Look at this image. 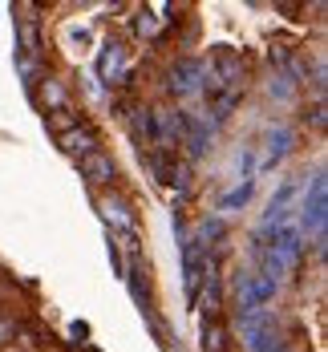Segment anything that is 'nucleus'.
Here are the masks:
<instances>
[{
	"label": "nucleus",
	"mask_w": 328,
	"mask_h": 352,
	"mask_svg": "<svg viewBox=\"0 0 328 352\" xmlns=\"http://www.w3.org/2000/svg\"><path fill=\"white\" fill-rule=\"evenodd\" d=\"M150 171L158 175V182H166V186H175V190H183L187 178H190V171L183 162H175V158H150Z\"/></svg>",
	"instance_id": "nucleus-13"
},
{
	"label": "nucleus",
	"mask_w": 328,
	"mask_h": 352,
	"mask_svg": "<svg viewBox=\"0 0 328 352\" xmlns=\"http://www.w3.org/2000/svg\"><path fill=\"white\" fill-rule=\"evenodd\" d=\"M134 33H138V37H154V33H158V21H154L150 12H138V16H134Z\"/></svg>",
	"instance_id": "nucleus-20"
},
{
	"label": "nucleus",
	"mask_w": 328,
	"mask_h": 352,
	"mask_svg": "<svg viewBox=\"0 0 328 352\" xmlns=\"http://www.w3.org/2000/svg\"><path fill=\"white\" fill-rule=\"evenodd\" d=\"M300 194H304V178L292 175L283 178L280 186H276V194L268 199V211H264V219H260V235H268V231H276L283 223L296 219V203H300Z\"/></svg>",
	"instance_id": "nucleus-3"
},
{
	"label": "nucleus",
	"mask_w": 328,
	"mask_h": 352,
	"mask_svg": "<svg viewBox=\"0 0 328 352\" xmlns=\"http://www.w3.org/2000/svg\"><path fill=\"white\" fill-rule=\"evenodd\" d=\"M239 328H243V344L247 352H288L283 349V336L276 328V312L272 308H255L239 316Z\"/></svg>",
	"instance_id": "nucleus-2"
},
{
	"label": "nucleus",
	"mask_w": 328,
	"mask_h": 352,
	"mask_svg": "<svg viewBox=\"0 0 328 352\" xmlns=\"http://www.w3.org/2000/svg\"><path fill=\"white\" fill-rule=\"evenodd\" d=\"M81 175L90 178V182H110V178H118V166H114V158H105L101 150H94V154H86L81 158Z\"/></svg>",
	"instance_id": "nucleus-14"
},
{
	"label": "nucleus",
	"mask_w": 328,
	"mask_h": 352,
	"mask_svg": "<svg viewBox=\"0 0 328 352\" xmlns=\"http://www.w3.org/2000/svg\"><path fill=\"white\" fill-rule=\"evenodd\" d=\"M97 211H101V219L110 223V231H114V235H134V211H130L122 199L101 194V199H97Z\"/></svg>",
	"instance_id": "nucleus-11"
},
{
	"label": "nucleus",
	"mask_w": 328,
	"mask_h": 352,
	"mask_svg": "<svg viewBox=\"0 0 328 352\" xmlns=\"http://www.w3.org/2000/svg\"><path fill=\"white\" fill-rule=\"evenodd\" d=\"M308 186V194L300 199V207H296V227H300V235L304 239H316V251H325V223H328V186H325V175L316 171L312 182H304Z\"/></svg>",
	"instance_id": "nucleus-1"
},
{
	"label": "nucleus",
	"mask_w": 328,
	"mask_h": 352,
	"mask_svg": "<svg viewBox=\"0 0 328 352\" xmlns=\"http://www.w3.org/2000/svg\"><path fill=\"white\" fill-rule=\"evenodd\" d=\"M203 81H207V61H203V57H183V61L171 69L166 89H171L175 97H194V93H203Z\"/></svg>",
	"instance_id": "nucleus-5"
},
{
	"label": "nucleus",
	"mask_w": 328,
	"mask_h": 352,
	"mask_svg": "<svg viewBox=\"0 0 328 352\" xmlns=\"http://www.w3.org/2000/svg\"><path fill=\"white\" fill-rule=\"evenodd\" d=\"M97 77L105 86H122V77H126V49L118 41L101 45V53H97Z\"/></svg>",
	"instance_id": "nucleus-10"
},
{
	"label": "nucleus",
	"mask_w": 328,
	"mask_h": 352,
	"mask_svg": "<svg viewBox=\"0 0 328 352\" xmlns=\"http://www.w3.org/2000/svg\"><path fill=\"white\" fill-rule=\"evenodd\" d=\"M292 89H296V81H292V77H288V73H276V77H272V97H292Z\"/></svg>",
	"instance_id": "nucleus-21"
},
{
	"label": "nucleus",
	"mask_w": 328,
	"mask_h": 352,
	"mask_svg": "<svg viewBox=\"0 0 328 352\" xmlns=\"http://www.w3.org/2000/svg\"><path fill=\"white\" fill-rule=\"evenodd\" d=\"M150 142L162 154H175V146L183 142V114L179 110H150Z\"/></svg>",
	"instance_id": "nucleus-7"
},
{
	"label": "nucleus",
	"mask_w": 328,
	"mask_h": 352,
	"mask_svg": "<svg viewBox=\"0 0 328 352\" xmlns=\"http://www.w3.org/2000/svg\"><path fill=\"white\" fill-rule=\"evenodd\" d=\"M130 134H134V142H150V110H138L134 114V122H130Z\"/></svg>",
	"instance_id": "nucleus-18"
},
{
	"label": "nucleus",
	"mask_w": 328,
	"mask_h": 352,
	"mask_svg": "<svg viewBox=\"0 0 328 352\" xmlns=\"http://www.w3.org/2000/svg\"><path fill=\"white\" fill-rule=\"evenodd\" d=\"M211 138H215V126H211L203 114H183V142H179V146H187L190 162H199V158L211 150Z\"/></svg>",
	"instance_id": "nucleus-8"
},
{
	"label": "nucleus",
	"mask_w": 328,
	"mask_h": 352,
	"mask_svg": "<svg viewBox=\"0 0 328 352\" xmlns=\"http://www.w3.org/2000/svg\"><path fill=\"white\" fill-rule=\"evenodd\" d=\"M251 186H255V178H251V182H247V178H239L227 194H219V211H223V215H231V211H239V207H247Z\"/></svg>",
	"instance_id": "nucleus-15"
},
{
	"label": "nucleus",
	"mask_w": 328,
	"mask_h": 352,
	"mask_svg": "<svg viewBox=\"0 0 328 352\" xmlns=\"http://www.w3.org/2000/svg\"><path fill=\"white\" fill-rule=\"evenodd\" d=\"M292 142H296V134L288 130V126H272V130L264 134V150H260V171H272V166H280L283 158H288V150H292Z\"/></svg>",
	"instance_id": "nucleus-9"
},
{
	"label": "nucleus",
	"mask_w": 328,
	"mask_h": 352,
	"mask_svg": "<svg viewBox=\"0 0 328 352\" xmlns=\"http://www.w3.org/2000/svg\"><path fill=\"white\" fill-rule=\"evenodd\" d=\"M41 97H45L53 110H61V105H65V89H61V81H53V77H49L45 86H41Z\"/></svg>",
	"instance_id": "nucleus-19"
},
{
	"label": "nucleus",
	"mask_w": 328,
	"mask_h": 352,
	"mask_svg": "<svg viewBox=\"0 0 328 352\" xmlns=\"http://www.w3.org/2000/svg\"><path fill=\"white\" fill-rule=\"evenodd\" d=\"M12 336H16V324H12V320H0V344L12 340Z\"/></svg>",
	"instance_id": "nucleus-22"
},
{
	"label": "nucleus",
	"mask_w": 328,
	"mask_h": 352,
	"mask_svg": "<svg viewBox=\"0 0 328 352\" xmlns=\"http://www.w3.org/2000/svg\"><path fill=\"white\" fill-rule=\"evenodd\" d=\"M61 150L73 154V158H86V154L97 150V134L90 126H73L69 134H61Z\"/></svg>",
	"instance_id": "nucleus-12"
},
{
	"label": "nucleus",
	"mask_w": 328,
	"mask_h": 352,
	"mask_svg": "<svg viewBox=\"0 0 328 352\" xmlns=\"http://www.w3.org/2000/svg\"><path fill=\"white\" fill-rule=\"evenodd\" d=\"M239 93H243V89H223V93H215V110H211L215 122H227V118H231V110L239 105Z\"/></svg>",
	"instance_id": "nucleus-17"
},
{
	"label": "nucleus",
	"mask_w": 328,
	"mask_h": 352,
	"mask_svg": "<svg viewBox=\"0 0 328 352\" xmlns=\"http://www.w3.org/2000/svg\"><path fill=\"white\" fill-rule=\"evenodd\" d=\"M276 292H280V284H272V279H264L260 271H235V296H239V316L243 312H255V308H268L272 300H276Z\"/></svg>",
	"instance_id": "nucleus-4"
},
{
	"label": "nucleus",
	"mask_w": 328,
	"mask_h": 352,
	"mask_svg": "<svg viewBox=\"0 0 328 352\" xmlns=\"http://www.w3.org/2000/svg\"><path fill=\"white\" fill-rule=\"evenodd\" d=\"M203 352H227V328L219 324V320H211V324H203Z\"/></svg>",
	"instance_id": "nucleus-16"
},
{
	"label": "nucleus",
	"mask_w": 328,
	"mask_h": 352,
	"mask_svg": "<svg viewBox=\"0 0 328 352\" xmlns=\"http://www.w3.org/2000/svg\"><path fill=\"white\" fill-rule=\"evenodd\" d=\"M207 275H211V251H203L187 235V243H183V284H187L190 304H199V288H203Z\"/></svg>",
	"instance_id": "nucleus-6"
}]
</instances>
